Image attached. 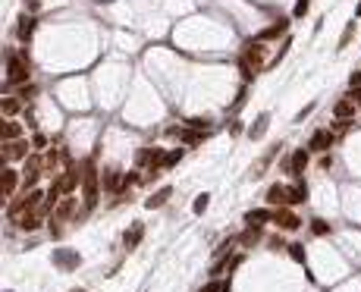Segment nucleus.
Instances as JSON below:
<instances>
[{"instance_id":"1","label":"nucleus","mask_w":361,"mask_h":292,"mask_svg":"<svg viewBox=\"0 0 361 292\" xmlns=\"http://www.w3.org/2000/svg\"><path fill=\"white\" fill-rule=\"evenodd\" d=\"M261 66H264V51H261V41H251L248 47H242V72H245V79H251Z\"/></svg>"},{"instance_id":"2","label":"nucleus","mask_w":361,"mask_h":292,"mask_svg":"<svg viewBox=\"0 0 361 292\" xmlns=\"http://www.w3.org/2000/svg\"><path fill=\"white\" fill-rule=\"evenodd\" d=\"M76 185H79V170L69 164V170H66L63 176L54 182V188H50V198H57V195H69V192H72V188H76Z\"/></svg>"},{"instance_id":"3","label":"nucleus","mask_w":361,"mask_h":292,"mask_svg":"<svg viewBox=\"0 0 361 292\" xmlns=\"http://www.w3.org/2000/svg\"><path fill=\"white\" fill-rule=\"evenodd\" d=\"M82 195H85V208H94L97 204V176L91 173V167H85V176H82Z\"/></svg>"},{"instance_id":"4","label":"nucleus","mask_w":361,"mask_h":292,"mask_svg":"<svg viewBox=\"0 0 361 292\" xmlns=\"http://www.w3.org/2000/svg\"><path fill=\"white\" fill-rule=\"evenodd\" d=\"M54 264L60 267V270H76L79 264H82V258H79V252H72V248H57L54 252Z\"/></svg>"},{"instance_id":"5","label":"nucleus","mask_w":361,"mask_h":292,"mask_svg":"<svg viewBox=\"0 0 361 292\" xmlns=\"http://www.w3.org/2000/svg\"><path fill=\"white\" fill-rule=\"evenodd\" d=\"M28 144L25 138H19V141H4V160H22L25 154H28Z\"/></svg>"},{"instance_id":"6","label":"nucleus","mask_w":361,"mask_h":292,"mask_svg":"<svg viewBox=\"0 0 361 292\" xmlns=\"http://www.w3.org/2000/svg\"><path fill=\"white\" fill-rule=\"evenodd\" d=\"M330 144H333V132H327V129H317L308 141V151H327Z\"/></svg>"},{"instance_id":"7","label":"nucleus","mask_w":361,"mask_h":292,"mask_svg":"<svg viewBox=\"0 0 361 292\" xmlns=\"http://www.w3.org/2000/svg\"><path fill=\"white\" fill-rule=\"evenodd\" d=\"M273 223H277V226H283V229H298L301 226V220H298V214H292V211H277V214H273Z\"/></svg>"},{"instance_id":"8","label":"nucleus","mask_w":361,"mask_h":292,"mask_svg":"<svg viewBox=\"0 0 361 292\" xmlns=\"http://www.w3.org/2000/svg\"><path fill=\"white\" fill-rule=\"evenodd\" d=\"M305 164H308V151L305 148H298V151H292V154H289V160H286V170L289 173H301V170H305Z\"/></svg>"},{"instance_id":"9","label":"nucleus","mask_w":361,"mask_h":292,"mask_svg":"<svg viewBox=\"0 0 361 292\" xmlns=\"http://www.w3.org/2000/svg\"><path fill=\"white\" fill-rule=\"evenodd\" d=\"M28 79V66H22V60H10V79H7V88L10 85H19Z\"/></svg>"},{"instance_id":"10","label":"nucleus","mask_w":361,"mask_h":292,"mask_svg":"<svg viewBox=\"0 0 361 292\" xmlns=\"http://www.w3.org/2000/svg\"><path fill=\"white\" fill-rule=\"evenodd\" d=\"M333 113H336V120H352V116H355V101H352V98H342V101H336Z\"/></svg>"},{"instance_id":"11","label":"nucleus","mask_w":361,"mask_h":292,"mask_svg":"<svg viewBox=\"0 0 361 292\" xmlns=\"http://www.w3.org/2000/svg\"><path fill=\"white\" fill-rule=\"evenodd\" d=\"M154 160H164V151H161V148H141V151L135 154V164H138V167L154 164Z\"/></svg>"},{"instance_id":"12","label":"nucleus","mask_w":361,"mask_h":292,"mask_svg":"<svg viewBox=\"0 0 361 292\" xmlns=\"http://www.w3.org/2000/svg\"><path fill=\"white\" fill-rule=\"evenodd\" d=\"M267 220H273V214H270V211H248V214H245V223L254 226V229H261Z\"/></svg>"},{"instance_id":"13","label":"nucleus","mask_w":361,"mask_h":292,"mask_svg":"<svg viewBox=\"0 0 361 292\" xmlns=\"http://www.w3.org/2000/svg\"><path fill=\"white\" fill-rule=\"evenodd\" d=\"M267 201H270V204H289V188H286V185H270Z\"/></svg>"},{"instance_id":"14","label":"nucleus","mask_w":361,"mask_h":292,"mask_svg":"<svg viewBox=\"0 0 361 292\" xmlns=\"http://www.w3.org/2000/svg\"><path fill=\"white\" fill-rule=\"evenodd\" d=\"M141 232H144V223H132V226H129L126 236H123V239H126V248H135V245L141 242Z\"/></svg>"},{"instance_id":"15","label":"nucleus","mask_w":361,"mask_h":292,"mask_svg":"<svg viewBox=\"0 0 361 292\" xmlns=\"http://www.w3.org/2000/svg\"><path fill=\"white\" fill-rule=\"evenodd\" d=\"M120 185H123V176L117 170H107L104 173V188H107V192H120Z\"/></svg>"},{"instance_id":"16","label":"nucleus","mask_w":361,"mask_h":292,"mask_svg":"<svg viewBox=\"0 0 361 292\" xmlns=\"http://www.w3.org/2000/svg\"><path fill=\"white\" fill-rule=\"evenodd\" d=\"M204 138H208V132H204V129H192V126H189V129L182 132V141H185V144H201Z\"/></svg>"},{"instance_id":"17","label":"nucleus","mask_w":361,"mask_h":292,"mask_svg":"<svg viewBox=\"0 0 361 292\" xmlns=\"http://www.w3.org/2000/svg\"><path fill=\"white\" fill-rule=\"evenodd\" d=\"M19 138H22V126L13 123V120H7V126H4V141H19Z\"/></svg>"},{"instance_id":"18","label":"nucleus","mask_w":361,"mask_h":292,"mask_svg":"<svg viewBox=\"0 0 361 292\" xmlns=\"http://www.w3.org/2000/svg\"><path fill=\"white\" fill-rule=\"evenodd\" d=\"M167 198H170V188H161V192H154L148 201H144V208L154 211V208H161V204H167Z\"/></svg>"},{"instance_id":"19","label":"nucleus","mask_w":361,"mask_h":292,"mask_svg":"<svg viewBox=\"0 0 361 292\" xmlns=\"http://www.w3.org/2000/svg\"><path fill=\"white\" fill-rule=\"evenodd\" d=\"M72 211H76V204H72V198H63L60 204H57V220H69Z\"/></svg>"},{"instance_id":"20","label":"nucleus","mask_w":361,"mask_h":292,"mask_svg":"<svg viewBox=\"0 0 361 292\" xmlns=\"http://www.w3.org/2000/svg\"><path fill=\"white\" fill-rule=\"evenodd\" d=\"M267 123H270V113H261V116H257V120H254V126H251V138H261L264 135V129H267Z\"/></svg>"},{"instance_id":"21","label":"nucleus","mask_w":361,"mask_h":292,"mask_svg":"<svg viewBox=\"0 0 361 292\" xmlns=\"http://www.w3.org/2000/svg\"><path fill=\"white\" fill-rule=\"evenodd\" d=\"M280 32H286V19H280L277 25H270V28H264V32H261V35H257L254 41H270L273 35H280Z\"/></svg>"},{"instance_id":"22","label":"nucleus","mask_w":361,"mask_h":292,"mask_svg":"<svg viewBox=\"0 0 361 292\" xmlns=\"http://www.w3.org/2000/svg\"><path fill=\"white\" fill-rule=\"evenodd\" d=\"M13 192H16V173L4 167V195H13Z\"/></svg>"},{"instance_id":"23","label":"nucleus","mask_w":361,"mask_h":292,"mask_svg":"<svg viewBox=\"0 0 361 292\" xmlns=\"http://www.w3.org/2000/svg\"><path fill=\"white\" fill-rule=\"evenodd\" d=\"M38 173H41V160H38V157H32V160H28V170H25V182L32 185V182L38 179Z\"/></svg>"},{"instance_id":"24","label":"nucleus","mask_w":361,"mask_h":292,"mask_svg":"<svg viewBox=\"0 0 361 292\" xmlns=\"http://www.w3.org/2000/svg\"><path fill=\"white\" fill-rule=\"evenodd\" d=\"M305 198H308V192H305V185H301V182L289 188V204H301Z\"/></svg>"},{"instance_id":"25","label":"nucleus","mask_w":361,"mask_h":292,"mask_svg":"<svg viewBox=\"0 0 361 292\" xmlns=\"http://www.w3.org/2000/svg\"><path fill=\"white\" fill-rule=\"evenodd\" d=\"M182 160V148H176V151H170V154H164V160H161V167L164 170H170V167H176Z\"/></svg>"},{"instance_id":"26","label":"nucleus","mask_w":361,"mask_h":292,"mask_svg":"<svg viewBox=\"0 0 361 292\" xmlns=\"http://www.w3.org/2000/svg\"><path fill=\"white\" fill-rule=\"evenodd\" d=\"M16 113H19V101H16V98H4V116H7V120H13Z\"/></svg>"},{"instance_id":"27","label":"nucleus","mask_w":361,"mask_h":292,"mask_svg":"<svg viewBox=\"0 0 361 292\" xmlns=\"http://www.w3.org/2000/svg\"><path fill=\"white\" fill-rule=\"evenodd\" d=\"M208 204H211V195H208V192H201V195L195 198V204H192V211H195V214H204V211H208Z\"/></svg>"},{"instance_id":"28","label":"nucleus","mask_w":361,"mask_h":292,"mask_svg":"<svg viewBox=\"0 0 361 292\" xmlns=\"http://www.w3.org/2000/svg\"><path fill=\"white\" fill-rule=\"evenodd\" d=\"M289 255H292V258L298 261V264H305V248H301V245H295V242H292V245H289Z\"/></svg>"},{"instance_id":"29","label":"nucleus","mask_w":361,"mask_h":292,"mask_svg":"<svg viewBox=\"0 0 361 292\" xmlns=\"http://www.w3.org/2000/svg\"><path fill=\"white\" fill-rule=\"evenodd\" d=\"M311 232H314V236H327V232H330V223L314 220V223H311Z\"/></svg>"},{"instance_id":"30","label":"nucleus","mask_w":361,"mask_h":292,"mask_svg":"<svg viewBox=\"0 0 361 292\" xmlns=\"http://www.w3.org/2000/svg\"><path fill=\"white\" fill-rule=\"evenodd\" d=\"M28 28H32V22H28V19L22 16V19L16 22V35H19V38H28Z\"/></svg>"},{"instance_id":"31","label":"nucleus","mask_w":361,"mask_h":292,"mask_svg":"<svg viewBox=\"0 0 361 292\" xmlns=\"http://www.w3.org/2000/svg\"><path fill=\"white\" fill-rule=\"evenodd\" d=\"M352 32H355V25H345V32H342V38H339V47H345L352 41Z\"/></svg>"},{"instance_id":"32","label":"nucleus","mask_w":361,"mask_h":292,"mask_svg":"<svg viewBox=\"0 0 361 292\" xmlns=\"http://www.w3.org/2000/svg\"><path fill=\"white\" fill-rule=\"evenodd\" d=\"M305 13H308V0H298V4H295V19H301Z\"/></svg>"},{"instance_id":"33","label":"nucleus","mask_w":361,"mask_h":292,"mask_svg":"<svg viewBox=\"0 0 361 292\" xmlns=\"http://www.w3.org/2000/svg\"><path fill=\"white\" fill-rule=\"evenodd\" d=\"M201 292H226V283H208Z\"/></svg>"},{"instance_id":"34","label":"nucleus","mask_w":361,"mask_h":292,"mask_svg":"<svg viewBox=\"0 0 361 292\" xmlns=\"http://www.w3.org/2000/svg\"><path fill=\"white\" fill-rule=\"evenodd\" d=\"M342 132H349V120H339L336 129H333V135H342Z\"/></svg>"},{"instance_id":"35","label":"nucleus","mask_w":361,"mask_h":292,"mask_svg":"<svg viewBox=\"0 0 361 292\" xmlns=\"http://www.w3.org/2000/svg\"><path fill=\"white\" fill-rule=\"evenodd\" d=\"M32 148H47V138H44V135H41V132H38V135L32 138Z\"/></svg>"},{"instance_id":"36","label":"nucleus","mask_w":361,"mask_h":292,"mask_svg":"<svg viewBox=\"0 0 361 292\" xmlns=\"http://www.w3.org/2000/svg\"><path fill=\"white\" fill-rule=\"evenodd\" d=\"M349 98H352V101H355V104L361 107V88H352V91H349Z\"/></svg>"},{"instance_id":"37","label":"nucleus","mask_w":361,"mask_h":292,"mask_svg":"<svg viewBox=\"0 0 361 292\" xmlns=\"http://www.w3.org/2000/svg\"><path fill=\"white\" fill-rule=\"evenodd\" d=\"M349 82H352V88H361V72H355V76H352Z\"/></svg>"},{"instance_id":"38","label":"nucleus","mask_w":361,"mask_h":292,"mask_svg":"<svg viewBox=\"0 0 361 292\" xmlns=\"http://www.w3.org/2000/svg\"><path fill=\"white\" fill-rule=\"evenodd\" d=\"M355 13H358V16H361V0H358V7H355Z\"/></svg>"}]
</instances>
